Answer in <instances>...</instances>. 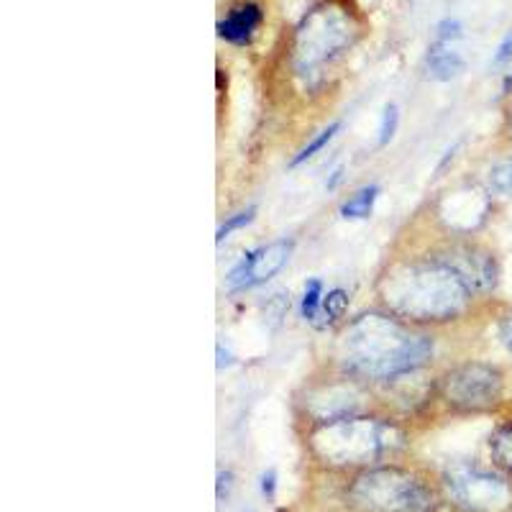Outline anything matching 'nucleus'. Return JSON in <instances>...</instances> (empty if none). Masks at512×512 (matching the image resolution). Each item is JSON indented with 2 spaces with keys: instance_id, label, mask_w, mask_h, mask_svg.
Masks as SVG:
<instances>
[{
  "instance_id": "nucleus-28",
  "label": "nucleus",
  "mask_w": 512,
  "mask_h": 512,
  "mask_svg": "<svg viewBox=\"0 0 512 512\" xmlns=\"http://www.w3.org/2000/svg\"><path fill=\"white\" fill-rule=\"evenodd\" d=\"M459 146H461V141H456L454 146H451V149H446V157L441 159V162H438V167H436V175H441L443 169L448 167V162H454V157H456V152H459Z\"/></svg>"
},
{
  "instance_id": "nucleus-23",
  "label": "nucleus",
  "mask_w": 512,
  "mask_h": 512,
  "mask_svg": "<svg viewBox=\"0 0 512 512\" xmlns=\"http://www.w3.org/2000/svg\"><path fill=\"white\" fill-rule=\"evenodd\" d=\"M497 338H500V344L505 346L507 354L512 356V310L500 315V320H497Z\"/></svg>"
},
{
  "instance_id": "nucleus-6",
  "label": "nucleus",
  "mask_w": 512,
  "mask_h": 512,
  "mask_svg": "<svg viewBox=\"0 0 512 512\" xmlns=\"http://www.w3.org/2000/svg\"><path fill=\"white\" fill-rule=\"evenodd\" d=\"M292 410H295L297 423L308 431L315 425L336 423L354 415L379 413L382 402L372 384L341 372L333 364H326L320 372L305 377V382L297 387L292 397Z\"/></svg>"
},
{
  "instance_id": "nucleus-24",
  "label": "nucleus",
  "mask_w": 512,
  "mask_h": 512,
  "mask_svg": "<svg viewBox=\"0 0 512 512\" xmlns=\"http://www.w3.org/2000/svg\"><path fill=\"white\" fill-rule=\"evenodd\" d=\"M231 487H233V472H218V505H223V502L228 500V495H231Z\"/></svg>"
},
{
  "instance_id": "nucleus-19",
  "label": "nucleus",
  "mask_w": 512,
  "mask_h": 512,
  "mask_svg": "<svg viewBox=\"0 0 512 512\" xmlns=\"http://www.w3.org/2000/svg\"><path fill=\"white\" fill-rule=\"evenodd\" d=\"M262 310H264V323H267L269 328H277L282 320L287 318V313H290V295L277 292V295L267 297V303L262 305Z\"/></svg>"
},
{
  "instance_id": "nucleus-7",
  "label": "nucleus",
  "mask_w": 512,
  "mask_h": 512,
  "mask_svg": "<svg viewBox=\"0 0 512 512\" xmlns=\"http://www.w3.org/2000/svg\"><path fill=\"white\" fill-rule=\"evenodd\" d=\"M505 400V372L492 361L466 359L443 369L433 382V405L456 418L497 413Z\"/></svg>"
},
{
  "instance_id": "nucleus-20",
  "label": "nucleus",
  "mask_w": 512,
  "mask_h": 512,
  "mask_svg": "<svg viewBox=\"0 0 512 512\" xmlns=\"http://www.w3.org/2000/svg\"><path fill=\"white\" fill-rule=\"evenodd\" d=\"M397 126H400V111H397L395 103H387L382 111V121H379L377 131V144L387 146L397 134Z\"/></svg>"
},
{
  "instance_id": "nucleus-14",
  "label": "nucleus",
  "mask_w": 512,
  "mask_h": 512,
  "mask_svg": "<svg viewBox=\"0 0 512 512\" xmlns=\"http://www.w3.org/2000/svg\"><path fill=\"white\" fill-rule=\"evenodd\" d=\"M349 303H351L349 292L341 290V287L326 292V295H323V305H320V315L313 326L318 328V331L344 326L346 323L344 318H346V313H349Z\"/></svg>"
},
{
  "instance_id": "nucleus-10",
  "label": "nucleus",
  "mask_w": 512,
  "mask_h": 512,
  "mask_svg": "<svg viewBox=\"0 0 512 512\" xmlns=\"http://www.w3.org/2000/svg\"><path fill=\"white\" fill-rule=\"evenodd\" d=\"M292 251H295V241L292 239L269 241V244L259 246V249L246 251L239 259V264L228 272V290L241 292L269 282L274 274H280L287 267Z\"/></svg>"
},
{
  "instance_id": "nucleus-17",
  "label": "nucleus",
  "mask_w": 512,
  "mask_h": 512,
  "mask_svg": "<svg viewBox=\"0 0 512 512\" xmlns=\"http://www.w3.org/2000/svg\"><path fill=\"white\" fill-rule=\"evenodd\" d=\"M323 295H326V290H323V282H320L318 277L305 282L303 297H300V315H303V320L305 323H310V326L318 320L320 305H323Z\"/></svg>"
},
{
  "instance_id": "nucleus-16",
  "label": "nucleus",
  "mask_w": 512,
  "mask_h": 512,
  "mask_svg": "<svg viewBox=\"0 0 512 512\" xmlns=\"http://www.w3.org/2000/svg\"><path fill=\"white\" fill-rule=\"evenodd\" d=\"M341 126H344V123H341V121L328 123V126L323 128V131H320V134L315 136L313 141H310V144H305L303 149H300V152H297L295 157L290 159V169H295V167H300V164H305V162H308V159H313L315 154H318L320 149H323V146L331 144V141L336 139L338 131H341Z\"/></svg>"
},
{
  "instance_id": "nucleus-9",
  "label": "nucleus",
  "mask_w": 512,
  "mask_h": 512,
  "mask_svg": "<svg viewBox=\"0 0 512 512\" xmlns=\"http://www.w3.org/2000/svg\"><path fill=\"white\" fill-rule=\"evenodd\" d=\"M428 249L441 256L448 267H454L461 274V280L477 292L479 300L489 297L500 285V264L497 256L487 246L472 241V236H456V233H443L436 244H428Z\"/></svg>"
},
{
  "instance_id": "nucleus-26",
  "label": "nucleus",
  "mask_w": 512,
  "mask_h": 512,
  "mask_svg": "<svg viewBox=\"0 0 512 512\" xmlns=\"http://www.w3.org/2000/svg\"><path fill=\"white\" fill-rule=\"evenodd\" d=\"M510 59H512V31H507L505 39H502L500 47H497V54H495V59H492V62L505 64V62H510Z\"/></svg>"
},
{
  "instance_id": "nucleus-3",
  "label": "nucleus",
  "mask_w": 512,
  "mask_h": 512,
  "mask_svg": "<svg viewBox=\"0 0 512 512\" xmlns=\"http://www.w3.org/2000/svg\"><path fill=\"white\" fill-rule=\"evenodd\" d=\"M308 456L326 472L356 474L402 459L410 448L405 420L390 413H364L303 431Z\"/></svg>"
},
{
  "instance_id": "nucleus-21",
  "label": "nucleus",
  "mask_w": 512,
  "mask_h": 512,
  "mask_svg": "<svg viewBox=\"0 0 512 512\" xmlns=\"http://www.w3.org/2000/svg\"><path fill=\"white\" fill-rule=\"evenodd\" d=\"M254 218H256V205H249L246 210H239L236 216H231L221 228H218L216 244H223V241H226L233 231H241V228H246L251 221H254Z\"/></svg>"
},
{
  "instance_id": "nucleus-27",
  "label": "nucleus",
  "mask_w": 512,
  "mask_h": 512,
  "mask_svg": "<svg viewBox=\"0 0 512 512\" xmlns=\"http://www.w3.org/2000/svg\"><path fill=\"white\" fill-rule=\"evenodd\" d=\"M216 354H218V361H216L218 369L231 367V364H233V354L228 349H223V344H216Z\"/></svg>"
},
{
  "instance_id": "nucleus-2",
  "label": "nucleus",
  "mask_w": 512,
  "mask_h": 512,
  "mask_svg": "<svg viewBox=\"0 0 512 512\" xmlns=\"http://www.w3.org/2000/svg\"><path fill=\"white\" fill-rule=\"evenodd\" d=\"M436 359L433 331L382 308L364 310L338 328L328 364L372 384L374 390L425 372Z\"/></svg>"
},
{
  "instance_id": "nucleus-31",
  "label": "nucleus",
  "mask_w": 512,
  "mask_h": 512,
  "mask_svg": "<svg viewBox=\"0 0 512 512\" xmlns=\"http://www.w3.org/2000/svg\"><path fill=\"white\" fill-rule=\"evenodd\" d=\"M507 128H510V131H512V105H510V108H507Z\"/></svg>"
},
{
  "instance_id": "nucleus-25",
  "label": "nucleus",
  "mask_w": 512,
  "mask_h": 512,
  "mask_svg": "<svg viewBox=\"0 0 512 512\" xmlns=\"http://www.w3.org/2000/svg\"><path fill=\"white\" fill-rule=\"evenodd\" d=\"M262 495L267 497L269 502L277 497V472H274V469H269V472L262 474Z\"/></svg>"
},
{
  "instance_id": "nucleus-5",
  "label": "nucleus",
  "mask_w": 512,
  "mask_h": 512,
  "mask_svg": "<svg viewBox=\"0 0 512 512\" xmlns=\"http://www.w3.org/2000/svg\"><path fill=\"white\" fill-rule=\"evenodd\" d=\"M344 500L354 512H438L443 497L438 479L390 461L351 474Z\"/></svg>"
},
{
  "instance_id": "nucleus-1",
  "label": "nucleus",
  "mask_w": 512,
  "mask_h": 512,
  "mask_svg": "<svg viewBox=\"0 0 512 512\" xmlns=\"http://www.w3.org/2000/svg\"><path fill=\"white\" fill-rule=\"evenodd\" d=\"M374 295L377 308L425 331L459 326L479 305L477 292L428 246L390 256L379 269Z\"/></svg>"
},
{
  "instance_id": "nucleus-30",
  "label": "nucleus",
  "mask_w": 512,
  "mask_h": 512,
  "mask_svg": "<svg viewBox=\"0 0 512 512\" xmlns=\"http://www.w3.org/2000/svg\"><path fill=\"white\" fill-rule=\"evenodd\" d=\"M512 90V75H507L505 77V93H510Z\"/></svg>"
},
{
  "instance_id": "nucleus-12",
  "label": "nucleus",
  "mask_w": 512,
  "mask_h": 512,
  "mask_svg": "<svg viewBox=\"0 0 512 512\" xmlns=\"http://www.w3.org/2000/svg\"><path fill=\"white\" fill-rule=\"evenodd\" d=\"M466 62L459 52H454L451 47H443V44H431L428 47V57H425V70L428 77L436 82H451L464 72Z\"/></svg>"
},
{
  "instance_id": "nucleus-4",
  "label": "nucleus",
  "mask_w": 512,
  "mask_h": 512,
  "mask_svg": "<svg viewBox=\"0 0 512 512\" xmlns=\"http://www.w3.org/2000/svg\"><path fill=\"white\" fill-rule=\"evenodd\" d=\"M361 26L354 13L336 0L310 8L292 36V72L305 88L313 90L323 82V72L356 44Z\"/></svg>"
},
{
  "instance_id": "nucleus-11",
  "label": "nucleus",
  "mask_w": 512,
  "mask_h": 512,
  "mask_svg": "<svg viewBox=\"0 0 512 512\" xmlns=\"http://www.w3.org/2000/svg\"><path fill=\"white\" fill-rule=\"evenodd\" d=\"M264 24V11L259 3H251V0H241L231 11L226 13V18L218 21V36L228 44H236V47H246L251 44L256 36V31L262 29Z\"/></svg>"
},
{
  "instance_id": "nucleus-15",
  "label": "nucleus",
  "mask_w": 512,
  "mask_h": 512,
  "mask_svg": "<svg viewBox=\"0 0 512 512\" xmlns=\"http://www.w3.org/2000/svg\"><path fill=\"white\" fill-rule=\"evenodd\" d=\"M379 192H382V187L379 185L359 187V190H356L349 200H344V205L338 208V216L344 218V221H367V218L374 213Z\"/></svg>"
},
{
  "instance_id": "nucleus-8",
  "label": "nucleus",
  "mask_w": 512,
  "mask_h": 512,
  "mask_svg": "<svg viewBox=\"0 0 512 512\" xmlns=\"http://www.w3.org/2000/svg\"><path fill=\"white\" fill-rule=\"evenodd\" d=\"M438 489L456 512H512V477L477 461H448L438 474Z\"/></svg>"
},
{
  "instance_id": "nucleus-13",
  "label": "nucleus",
  "mask_w": 512,
  "mask_h": 512,
  "mask_svg": "<svg viewBox=\"0 0 512 512\" xmlns=\"http://www.w3.org/2000/svg\"><path fill=\"white\" fill-rule=\"evenodd\" d=\"M487 448L492 466L512 477V418L502 420V423H497L495 428H492Z\"/></svg>"
},
{
  "instance_id": "nucleus-18",
  "label": "nucleus",
  "mask_w": 512,
  "mask_h": 512,
  "mask_svg": "<svg viewBox=\"0 0 512 512\" xmlns=\"http://www.w3.org/2000/svg\"><path fill=\"white\" fill-rule=\"evenodd\" d=\"M487 185H489V192H497V195H510L512 192V154L489 169Z\"/></svg>"
},
{
  "instance_id": "nucleus-29",
  "label": "nucleus",
  "mask_w": 512,
  "mask_h": 512,
  "mask_svg": "<svg viewBox=\"0 0 512 512\" xmlns=\"http://www.w3.org/2000/svg\"><path fill=\"white\" fill-rule=\"evenodd\" d=\"M341 180H344V167H336V169H333V172H331V180L326 182V190L333 192L338 185H341Z\"/></svg>"
},
{
  "instance_id": "nucleus-22",
  "label": "nucleus",
  "mask_w": 512,
  "mask_h": 512,
  "mask_svg": "<svg viewBox=\"0 0 512 512\" xmlns=\"http://www.w3.org/2000/svg\"><path fill=\"white\" fill-rule=\"evenodd\" d=\"M464 34V26H461L459 18H443L436 24V36H433V44H443V47H451L454 41L461 39Z\"/></svg>"
}]
</instances>
